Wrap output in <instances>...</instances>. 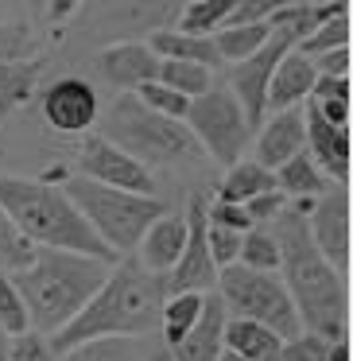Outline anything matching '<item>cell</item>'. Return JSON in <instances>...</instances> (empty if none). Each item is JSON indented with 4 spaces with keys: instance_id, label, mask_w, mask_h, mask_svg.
I'll list each match as a JSON object with an SVG mask.
<instances>
[{
    "instance_id": "1",
    "label": "cell",
    "mask_w": 353,
    "mask_h": 361,
    "mask_svg": "<svg viewBox=\"0 0 353 361\" xmlns=\"http://www.w3.org/2000/svg\"><path fill=\"white\" fill-rule=\"evenodd\" d=\"M311 198L283 206L275 214V229H268L280 249V283L291 295V307L299 314L303 334L326 338V342H345V326H349V291L345 280L318 257L311 233H306V214H311Z\"/></svg>"
},
{
    "instance_id": "2",
    "label": "cell",
    "mask_w": 353,
    "mask_h": 361,
    "mask_svg": "<svg viewBox=\"0 0 353 361\" xmlns=\"http://www.w3.org/2000/svg\"><path fill=\"white\" fill-rule=\"evenodd\" d=\"M163 276H151L136 264L132 257H120L109 268L105 283L97 288V295L58 330L55 338H47L55 357H63L66 350L94 338H136L148 334L151 326H159V307H163Z\"/></svg>"
},
{
    "instance_id": "3",
    "label": "cell",
    "mask_w": 353,
    "mask_h": 361,
    "mask_svg": "<svg viewBox=\"0 0 353 361\" xmlns=\"http://www.w3.org/2000/svg\"><path fill=\"white\" fill-rule=\"evenodd\" d=\"M0 210L8 214V221L35 249L78 252V257L101 260L109 268L117 264V257L97 241V233L82 221V214L74 210L63 187H55V183L0 171Z\"/></svg>"
},
{
    "instance_id": "4",
    "label": "cell",
    "mask_w": 353,
    "mask_h": 361,
    "mask_svg": "<svg viewBox=\"0 0 353 361\" xmlns=\"http://www.w3.org/2000/svg\"><path fill=\"white\" fill-rule=\"evenodd\" d=\"M105 276H109V264H101V260L58 249H35L32 264L8 280L16 283L20 299H24L32 330L43 338H55L97 295Z\"/></svg>"
},
{
    "instance_id": "5",
    "label": "cell",
    "mask_w": 353,
    "mask_h": 361,
    "mask_svg": "<svg viewBox=\"0 0 353 361\" xmlns=\"http://www.w3.org/2000/svg\"><path fill=\"white\" fill-rule=\"evenodd\" d=\"M63 195L70 198V206L82 214V221L94 229L97 241L117 260L132 257L144 229L167 214V206L159 198H140V195H125V190L97 187V183L82 179V175H66Z\"/></svg>"
},
{
    "instance_id": "6",
    "label": "cell",
    "mask_w": 353,
    "mask_h": 361,
    "mask_svg": "<svg viewBox=\"0 0 353 361\" xmlns=\"http://www.w3.org/2000/svg\"><path fill=\"white\" fill-rule=\"evenodd\" d=\"M97 136L105 144H113L117 152H125L128 159H136L140 167H148V171L156 164H175V159L202 152L194 144V136L187 133V125L156 117L151 109H144L136 102V94H120L105 109V117H97Z\"/></svg>"
},
{
    "instance_id": "7",
    "label": "cell",
    "mask_w": 353,
    "mask_h": 361,
    "mask_svg": "<svg viewBox=\"0 0 353 361\" xmlns=\"http://www.w3.org/2000/svg\"><path fill=\"white\" fill-rule=\"evenodd\" d=\"M218 299L225 307V319H249L280 334L283 342L303 334L299 314L291 307V295L283 291L280 276L268 272H249L241 264H229L218 272Z\"/></svg>"
},
{
    "instance_id": "8",
    "label": "cell",
    "mask_w": 353,
    "mask_h": 361,
    "mask_svg": "<svg viewBox=\"0 0 353 361\" xmlns=\"http://www.w3.org/2000/svg\"><path fill=\"white\" fill-rule=\"evenodd\" d=\"M187 133L194 136V144L202 152H210L218 164L233 167L241 159V152L249 148V121H244L241 105L229 90H210V94L194 97L187 109Z\"/></svg>"
},
{
    "instance_id": "9",
    "label": "cell",
    "mask_w": 353,
    "mask_h": 361,
    "mask_svg": "<svg viewBox=\"0 0 353 361\" xmlns=\"http://www.w3.org/2000/svg\"><path fill=\"white\" fill-rule=\"evenodd\" d=\"M218 283V268L206 249V198L194 195L187 206V245L171 272L163 276V295H206Z\"/></svg>"
},
{
    "instance_id": "10",
    "label": "cell",
    "mask_w": 353,
    "mask_h": 361,
    "mask_svg": "<svg viewBox=\"0 0 353 361\" xmlns=\"http://www.w3.org/2000/svg\"><path fill=\"white\" fill-rule=\"evenodd\" d=\"M78 175L97 187L109 190H125V195H140V198H156V183L151 171L140 167L136 159H128L125 152H117L113 144H105L101 136H86L78 148Z\"/></svg>"
},
{
    "instance_id": "11",
    "label": "cell",
    "mask_w": 353,
    "mask_h": 361,
    "mask_svg": "<svg viewBox=\"0 0 353 361\" xmlns=\"http://www.w3.org/2000/svg\"><path fill=\"white\" fill-rule=\"evenodd\" d=\"M306 233H311L318 257L337 276L349 272V190L334 187L314 198L311 214H306Z\"/></svg>"
},
{
    "instance_id": "12",
    "label": "cell",
    "mask_w": 353,
    "mask_h": 361,
    "mask_svg": "<svg viewBox=\"0 0 353 361\" xmlns=\"http://www.w3.org/2000/svg\"><path fill=\"white\" fill-rule=\"evenodd\" d=\"M43 121L63 136L89 133L101 117V102L97 90L86 78H58L51 90H43Z\"/></svg>"
},
{
    "instance_id": "13",
    "label": "cell",
    "mask_w": 353,
    "mask_h": 361,
    "mask_svg": "<svg viewBox=\"0 0 353 361\" xmlns=\"http://www.w3.org/2000/svg\"><path fill=\"white\" fill-rule=\"evenodd\" d=\"M303 136H306L303 152L311 156V164L318 167L322 175H326V183L345 187V183H349V159H353V156H349V152H353L349 128L326 125V121H322L318 113L306 105V113H303Z\"/></svg>"
},
{
    "instance_id": "14",
    "label": "cell",
    "mask_w": 353,
    "mask_h": 361,
    "mask_svg": "<svg viewBox=\"0 0 353 361\" xmlns=\"http://www.w3.org/2000/svg\"><path fill=\"white\" fill-rule=\"evenodd\" d=\"M182 245H187V214H171L156 218L148 229H144L140 245H136V264L151 276H167L182 257Z\"/></svg>"
},
{
    "instance_id": "15",
    "label": "cell",
    "mask_w": 353,
    "mask_h": 361,
    "mask_svg": "<svg viewBox=\"0 0 353 361\" xmlns=\"http://www.w3.org/2000/svg\"><path fill=\"white\" fill-rule=\"evenodd\" d=\"M303 144H306L303 109L272 113V117L264 121V128H260V136H256V159H252V164H260L264 171H275V167H283L291 156H299Z\"/></svg>"
},
{
    "instance_id": "16",
    "label": "cell",
    "mask_w": 353,
    "mask_h": 361,
    "mask_svg": "<svg viewBox=\"0 0 353 361\" xmlns=\"http://www.w3.org/2000/svg\"><path fill=\"white\" fill-rule=\"evenodd\" d=\"M97 63H101L105 82H113L117 90H128V94L159 78V59L148 51V43H113L101 51Z\"/></svg>"
},
{
    "instance_id": "17",
    "label": "cell",
    "mask_w": 353,
    "mask_h": 361,
    "mask_svg": "<svg viewBox=\"0 0 353 361\" xmlns=\"http://www.w3.org/2000/svg\"><path fill=\"white\" fill-rule=\"evenodd\" d=\"M314 82H318V74H314V63L311 59H303L299 51H291V55L280 59V66H275L272 82H268V102H264V113H283V109H299V105L311 97Z\"/></svg>"
},
{
    "instance_id": "18",
    "label": "cell",
    "mask_w": 353,
    "mask_h": 361,
    "mask_svg": "<svg viewBox=\"0 0 353 361\" xmlns=\"http://www.w3.org/2000/svg\"><path fill=\"white\" fill-rule=\"evenodd\" d=\"M221 326H225V307H221V299L213 291H206L202 319L194 322V330L187 338L171 342L167 350H171L175 361H218L221 357Z\"/></svg>"
},
{
    "instance_id": "19",
    "label": "cell",
    "mask_w": 353,
    "mask_h": 361,
    "mask_svg": "<svg viewBox=\"0 0 353 361\" xmlns=\"http://www.w3.org/2000/svg\"><path fill=\"white\" fill-rule=\"evenodd\" d=\"M221 350L237 353L241 361H275L283 350V338L272 334L268 326L249 319H225L221 326Z\"/></svg>"
},
{
    "instance_id": "20",
    "label": "cell",
    "mask_w": 353,
    "mask_h": 361,
    "mask_svg": "<svg viewBox=\"0 0 353 361\" xmlns=\"http://www.w3.org/2000/svg\"><path fill=\"white\" fill-rule=\"evenodd\" d=\"M148 51L159 59V63H194V66H218V47H213L210 35H182L175 27H163V32L151 35Z\"/></svg>"
},
{
    "instance_id": "21",
    "label": "cell",
    "mask_w": 353,
    "mask_h": 361,
    "mask_svg": "<svg viewBox=\"0 0 353 361\" xmlns=\"http://www.w3.org/2000/svg\"><path fill=\"white\" fill-rule=\"evenodd\" d=\"M272 183H275V190H280V195H295V202H299V198H311V202H314L318 195H326V190H330L326 175L311 164V156H306V152H299V156H291L283 167H275Z\"/></svg>"
},
{
    "instance_id": "22",
    "label": "cell",
    "mask_w": 353,
    "mask_h": 361,
    "mask_svg": "<svg viewBox=\"0 0 353 361\" xmlns=\"http://www.w3.org/2000/svg\"><path fill=\"white\" fill-rule=\"evenodd\" d=\"M264 190H275V183H272V171H264V167H260V164H252V159H237V164L225 171V179H221L218 202L244 206L249 198L264 195Z\"/></svg>"
},
{
    "instance_id": "23",
    "label": "cell",
    "mask_w": 353,
    "mask_h": 361,
    "mask_svg": "<svg viewBox=\"0 0 353 361\" xmlns=\"http://www.w3.org/2000/svg\"><path fill=\"white\" fill-rule=\"evenodd\" d=\"M43 59H27V63H0V113H12L20 105L32 102L35 82H39Z\"/></svg>"
},
{
    "instance_id": "24",
    "label": "cell",
    "mask_w": 353,
    "mask_h": 361,
    "mask_svg": "<svg viewBox=\"0 0 353 361\" xmlns=\"http://www.w3.org/2000/svg\"><path fill=\"white\" fill-rule=\"evenodd\" d=\"M233 0H187L179 8V24L175 32L182 35H213L221 24H225Z\"/></svg>"
},
{
    "instance_id": "25",
    "label": "cell",
    "mask_w": 353,
    "mask_h": 361,
    "mask_svg": "<svg viewBox=\"0 0 353 361\" xmlns=\"http://www.w3.org/2000/svg\"><path fill=\"white\" fill-rule=\"evenodd\" d=\"M202 319V295H171L159 307V326H163V342H179L194 330V322Z\"/></svg>"
},
{
    "instance_id": "26",
    "label": "cell",
    "mask_w": 353,
    "mask_h": 361,
    "mask_svg": "<svg viewBox=\"0 0 353 361\" xmlns=\"http://www.w3.org/2000/svg\"><path fill=\"white\" fill-rule=\"evenodd\" d=\"M156 82L167 90H175V94H182L187 102H194V97H202L213 90V74L206 71V66H194V63H159Z\"/></svg>"
},
{
    "instance_id": "27",
    "label": "cell",
    "mask_w": 353,
    "mask_h": 361,
    "mask_svg": "<svg viewBox=\"0 0 353 361\" xmlns=\"http://www.w3.org/2000/svg\"><path fill=\"white\" fill-rule=\"evenodd\" d=\"M237 264L249 268V272H280V249H275L272 233L268 229H249L241 237V252H237Z\"/></svg>"
},
{
    "instance_id": "28",
    "label": "cell",
    "mask_w": 353,
    "mask_h": 361,
    "mask_svg": "<svg viewBox=\"0 0 353 361\" xmlns=\"http://www.w3.org/2000/svg\"><path fill=\"white\" fill-rule=\"evenodd\" d=\"M35 260V245L8 221V214L0 210V276H16Z\"/></svg>"
},
{
    "instance_id": "29",
    "label": "cell",
    "mask_w": 353,
    "mask_h": 361,
    "mask_svg": "<svg viewBox=\"0 0 353 361\" xmlns=\"http://www.w3.org/2000/svg\"><path fill=\"white\" fill-rule=\"evenodd\" d=\"M342 47H349V12L322 20V24L314 27V32L306 35L295 51L303 59H318V55H326V51H342Z\"/></svg>"
},
{
    "instance_id": "30",
    "label": "cell",
    "mask_w": 353,
    "mask_h": 361,
    "mask_svg": "<svg viewBox=\"0 0 353 361\" xmlns=\"http://www.w3.org/2000/svg\"><path fill=\"white\" fill-rule=\"evenodd\" d=\"M58 361H136V342L132 338H94V342L66 350Z\"/></svg>"
},
{
    "instance_id": "31",
    "label": "cell",
    "mask_w": 353,
    "mask_h": 361,
    "mask_svg": "<svg viewBox=\"0 0 353 361\" xmlns=\"http://www.w3.org/2000/svg\"><path fill=\"white\" fill-rule=\"evenodd\" d=\"M132 94H136V102H140L144 109H151L156 117H167V121H175V125H182V121H187L190 102L182 94H175V90L159 86V82H148V86L132 90Z\"/></svg>"
},
{
    "instance_id": "32",
    "label": "cell",
    "mask_w": 353,
    "mask_h": 361,
    "mask_svg": "<svg viewBox=\"0 0 353 361\" xmlns=\"http://www.w3.org/2000/svg\"><path fill=\"white\" fill-rule=\"evenodd\" d=\"M35 59V27L27 20L0 24V63H27Z\"/></svg>"
},
{
    "instance_id": "33",
    "label": "cell",
    "mask_w": 353,
    "mask_h": 361,
    "mask_svg": "<svg viewBox=\"0 0 353 361\" xmlns=\"http://www.w3.org/2000/svg\"><path fill=\"white\" fill-rule=\"evenodd\" d=\"M32 330V322H27V307L24 299H20L16 283L8 280V276H0V334L4 338H20Z\"/></svg>"
},
{
    "instance_id": "34",
    "label": "cell",
    "mask_w": 353,
    "mask_h": 361,
    "mask_svg": "<svg viewBox=\"0 0 353 361\" xmlns=\"http://www.w3.org/2000/svg\"><path fill=\"white\" fill-rule=\"evenodd\" d=\"M241 237L244 233H229V229H218V226H210L206 221V249H210V260H213V268H229V264H237V252H241Z\"/></svg>"
},
{
    "instance_id": "35",
    "label": "cell",
    "mask_w": 353,
    "mask_h": 361,
    "mask_svg": "<svg viewBox=\"0 0 353 361\" xmlns=\"http://www.w3.org/2000/svg\"><path fill=\"white\" fill-rule=\"evenodd\" d=\"M206 221L210 226H218V229H229V233H249V229H256L252 226V218L244 214V206H233V202H206Z\"/></svg>"
},
{
    "instance_id": "36",
    "label": "cell",
    "mask_w": 353,
    "mask_h": 361,
    "mask_svg": "<svg viewBox=\"0 0 353 361\" xmlns=\"http://www.w3.org/2000/svg\"><path fill=\"white\" fill-rule=\"evenodd\" d=\"M8 361H58V357H55L47 338L27 330L20 338H8Z\"/></svg>"
},
{
    "instance_id": "37",
    "label": "cell",
    "mask_w": 353,
    "mask_h": 361,
    "mask_svg": "<svg viewBox=\"0 0 353 361\" xmlns=\"http://www.w3.org/2000/svg\"><path fill=\"white\" fill-rule=\"evenodd\" d=\"M275 12V0H233L225 24L221 27H252V24H268V16Z\"/></svg>"
},
{
    "instance_id": "38",
    "label": "cell",
    "mask_w": 353,
    "mask_h": 361,
    "mask_svg": "<svg viewBox=\"0 0 353 361\" xmlns=\"http://www.w3.org/2000/svg\"><path fill=\"white\" fill-rule=\"evenodd\" d=\"M275 361H326V338H314V334L291 338V342H283Z\"/></svg>"
},
{
    "instance_id": "39",
    "label": "cell",
    "mask_w": 353,
    "mask_h": 361,
    "mask_svg": "<svg viewBox=\"0 0 353 361\" xmlns=\"http://www.w3.org/2000/svg\"><path fill=\"white\" fill-rule=\"evenodd\" d=\"M283 206H287V198H283L280 190H264V195H256V198H249V202H244V214H249L252 226H256V221H272Z\"/></svg>"
},
{
    "instance_id": "40",
    "label": "cell",
    "mask_w": 353,
    "mask_h": 361,
    "mask_svg": "<svg viewBox=\"0 0 353 361\" xmlns=\"http://www.w3.org/2000/svg\"><path fill=\"white\" fill-rule=\"evenodd\" d=\"M311 63H314V74H318V78H349V47L326 51V55L311 59Z\"/></svg>"
},
{
    "instance_id": "41",
    "label": "cell",
    "mask_w": 353,
    "mask_h": 361,
    "mask_svg": "<svg viewBox=\"0 0 353 361\" xmlns=\"http://www.w3.org/2000/svg\"><path fill=\"white\" fill-rule=\"evenodd\" d=\"M43 12H47V20H51V24H58V27H63L66 20H70L74 12H78V4H47Z\"/></svg>"
},
{
    "instance_id": "42",
    "label": "cell",
    "mask_w": 353,
    "mask_h": 361,
    "mask_svg": "<svg viewBox=\"0 0 353 361\" xmlns=\"http://www.w3.org/2000/svg\"><path fill=\"white\" fill-rule=\"evenodd\" d=\"M148 361H175V357H171V350H167V345H159V350L148 353Z\"/></svg>"
},
{
    "instance_id": "43",
    "label": "cell",
    "mask_w": 353,
    "mask_h": 361,
    "mask_svg": "<svg viewBox=\"0 0 353 361\" xmlns=\"http://www.w3.org/2000/svg\"><path fill=\"white\" fill-rule=\"evenodd\" d=\"M0 361H8V338L0 334Z\"/></svg>"
},
{
    "instance_id": "44",
    "label": "cell",
    "mask_w": 353,
    "mask_h": 361,
    "mask_svg": "<svg viewBox=\"0 0 353 361\" xmlns=\"http://www.w3.org/2000/svg\"><path fill=\"white\" fill-rule=\"evenodd\" d=\"M218 361H241V357H237V353H229V350H221V357Z\"/></svg>"
}]
</instances>
